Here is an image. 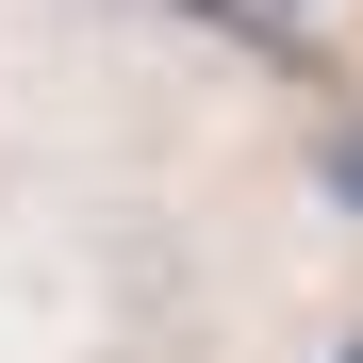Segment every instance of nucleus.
I'll return each instance as SVG.
<instances>
[{"label":"nucleus","mask_w":363,"mask_h":363,"mask_svg":"<svg viewBox=\"0 0 363 363\" xmlns=\"http://www.w3.org/2000/svg\"><path fill=\"white\" fill-rule=\"evenodd\" d=\"M347 363H363V347H347Z\"/></svg>","instance_id":"obj_2"},{"label":"nucleus","mask_w":363,"mask_h":363,"mask_svg":"<svg viewBox=\"0 0 363 363\" xmlns=\"http://www.w3.org/2000/svg\"><path fill=\"white\" fill-rule=\"evenodd\" d=\"M330 199H363V116H347V133H330Z\"/></svg>","instance_id":"obj_1"}]
</instances>
